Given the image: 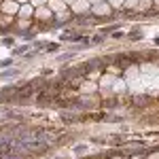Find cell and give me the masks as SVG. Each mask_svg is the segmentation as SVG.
Returning a JSON list of instances; mask_svg holds the SVG:
<instances>
[{
	"label": "cell",
	"instance_id": "obj_1",
	"mask_svg": "<svg viewBox=\"0 0 159 159\" xmlns=\"http://www.w3.org/2000/svg\"><path fill=\"white\" fill-rule=\"evenodd\" d=\"M32 91H34V87H25V89H21V91L17 93V96H19V98H28V96H30Z\"/></svg>",
	"mask_w": 159,
	"mask_h": 159
}]
</instances>
